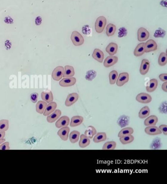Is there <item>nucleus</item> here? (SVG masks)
<instances>
[{
  "label": "nucleus",
  "instance_id": "1",
  "mask_svg": "<svg viewBox=\"0 0 167 184\" xmlns=\"http://www.w3.org/2000/svg\"><path fill=\"white\" fill-rule=\"evenodd\" d=\"M71 39L74 45L75 46H80L84 44V38L77 31H74L72 32L71 36Z\"/></svg>",
  "mask_w": 167,
  "mask_h": 184
},
{
  "label": "nucleus",
  "instance_id": "2",
  "mask_svg": "<svg viewBox=\"0 0 167 184\" xmlns=\"http://www.w3.org/2000/svg\"><path fill=\"white\" fill-rule=\"evenodd\" d=\"M106 18L104 16H99L97 18L95 22V30L97 33L103 32L106 24Z\"/></svg>",
  "mask_w": 167,
  "mask_h": 184
},
{
  "label": "nucleus",
  "instance_id": "3",
  "mask_svg": "<svg viewBox=\"0 0 167 184\" xmlns=\"http://www.w3.org/2000/svg\"><path fill=\"white\" fill-rule=\"evenodd\" d=\"M64 69L62 66H58L54 69L52 72V78L55 81H58L61 80L63 76Z\"/></svg>",
  "mask_w": 167,
  "mask_h": 184
},
{
  "label": "nucleus",
  "instance_id": "4",
  "mask_svg": "<svg viewBox=\"0 0 167 184\" xmlns=\"http://www.w3.org/2000/svg\"><path fill=\"white\" fill-rule=\"evenodd\" d=\"M136 100L140 103L148 104L152 102V97L149 94L142 92L137 95Z\"/></svg>",
  "mask_w": 167,
  "mask_h": 184
},
{
  "label": "nucleus",
  "instance_id": "5",
  "mask_svg": "<svg viewBox=\"0 0 167 184\" xmlns=\"http://www.w3.org/2000/svg\"><path fill=\"white\" fill-rule=\"evenodd\" d=\"M129 81V74L127 72H123L118 77L116 85L118 87H122Z\"/></svg>",
  "mask_w": 167,
  "mask_h": 184
},
{
  "label": "nucleus",
  "instance_id": "6",
  "mask_svg": "<svg viewBox=\"0 0 167 184\" xmlns=\"http://www.w3.org/2000/svg\"><path fill=\"white\" fill-rule=\"evenodd\" d=\"M157 49V45L154 40H149L145 43L144 50L145 52L149 53L152 51H155Z\"/></svg>",
  "mask_w": 167,
  "mask_h": 184
},
{
  "label": "nucleus",
  "instance_id": "7",
  "mask_svg": "<svg viewBox=\"0 0 167 184\" xmlns=\"http://www.w3.org/2000/svg\"><path fill=\"white\" fill-rule=\"evenodd\" d=\"M77 80L74 77H65L60 81L59 84L61 87H71L76 84Z\"/></svg>",
  "mask_w": 167,
  "mask_h": 184
},
{
  "label": "nucleus",
  "instance_id": "8",
  "mask_svg": "<svg viewBox=\"0 0 167 184\" xmlns=\"http://www.w3.org/2000/svg\"><path fill=\"white\" fill-rule=\"evenodd\" d=\"M138 40L140 42H144L148 40L149 37V32L144 28H139L137 32Z\"/></svg>",
  "mask_w": 167,
  "mask_h": 184
},
{
  "label": "nucleus",
  "instance_id": "9",
  "mask_svg": "<svg viewBox=\"0 0 167 184\" xmlns=\"http://www.w3.org/2000/svg\"><path fill=\"white\" fill-rule=\"evenodd\" d=\"M79 98V95L77 93L69 94L65 101V104L66 107H70L77 102Z\"/></svg>",
  "mask_w": 167,
  "mask_h": 184
},
{
  "label": "nucleus",
  "instance_id": "10",
  "mask_svg": "<svg viewBox=\"0 0 167 184\" xmlns=\"http://www.w3.org/2000/svg\"><path fill=\"white\" fill-rule=\"evenodd\" d=\"M150 67V63L148 59L143 60L141 63V66L140 67V73L142 75H145L148 73Z\"/></svg>",
  "mask_w": 167,
  "mask_h": 184
},
{
  "label": "nucleus",
  "instance_id": "11",
  "mask_svg": "<svg viewBox=\"0 0 167 184\" xmlns=\"http://www.w3.org/2000/svg\"><path fill=\"white\" fill-rule=\"evenodd\" d=\"M70 132V128L68 126H64L58 131L57 135L60 136L63 141H66L69 137V133Z\"/></svg>",
  "mask_w": 167,
  "mask_h": 184
},
{
  "label": "nucleus",
  "instance_id": "12",
  "mask_svg": "<svg viewBox=\"0 0 167 184\" xmlns=\"http://www.w3.org/2000/svg\"><path fill=\"white\" fill-rule=\"evenodd\" d=\"M145 133L149 135H156L161 134L162 132L159 128L155 126H147L145 129Z\"/></svg>",
  "mask_w": 167,
  "mask_h": 184
},
{
  "label": "nucleus",
  "instance_id": "13",
  "mask_svg": "<svg viewBox=\"0 0 167 184\" xmlns=\"http://www.w3.org/2000/svg\"><path fill=\"white\" fill-rule=\"evenodd\" d=\"M70 122L69 117L67 116H63L60 117L55 123V126L57 128H62L64 126H68Z\"/></svg>",
  "mask_w": 167,
  "mask_h": 184
},
{
  "label": "nucleus",
  "instance_id": "14",
  "mask_svg": "<svg viewBox=\"0 0 167 184\" xmlns=\"http://www.w3.org/2000/svg\"><path fill=\"white\" fill-rule=\"evenodd\" d=\"M118 61V58L115 56H109L104 60V66L105 67H109L116 64Z\"/></svg>",
  "mask_w": 167,
  "mask_h": 184
},
{
  "label": "nucleus",
  "instance_id": "15",
  "mask_svg": "<svg viewBox=\"0 0 167 184\" xmlns=\"http://www.w3.org/2000/svg\"><path fill=\"white\" fill-rule=\"evenodd\" d=\"M92 57L99 63H102L104 59V53L101 50L96 48L92 54Z\"/></svg>",
  "mask_w": 167,
  "mask_h": 184
},
{
  "label": "nucleus",
  "instance_id": "16",
  "mask_svg": "<svg viewBox=\"0 0 167 184\" xmlns=\"http://www.w3.org/2000/svg\"><path fill=\"white\" fill-rule=\"evenodd\" d=\"M61 115V111L60 110H55L51 113V114L50 116H48L47 118V120L48 122L52 123L57 121L58 118H60Z\"/></svg>",
  "mask_w": 167,
  "mask_h": 184
},
{
  "label": "nucleus",
  "instance_id": "17",
  "mask_svg": "<svg viewBox=\"0 0 167 184\" xmlns=\"http://www.w3.org/2000/svg\"><path fill=\"white\" fill-rule=\"evenodd\" d=\"M118 45L116 43H109L108 45L106 47V51L107 53L109 54L110 56H113L117 52Z\"/></svg>",
  "mask_w": 167,
  "mask_h": 184
},
{
  "label": "nucleus",
  "instance_id": "18",
  "mask_svg": "<svg viewBox=\"0 0 167 184\" xmlns=\"http://www.w3.org/2000/svg\"><path fill=\"white\" fill-rule=\"evenodd\" d=\"M57 104L55 102H51L46 106L44 113V116L49 115L57 109Z\"/></svg>",
  "mask_w": 167,
  "mask_h": 184
},
{
  "label": "nucleus",
  "instance_id": "19",
  "mask_svg": "<svg viewBox=\"0 0 167 184\" xmlns=\"http://www.w3.org/2000/svg\"><path fill=\"white\" fill-rule=\"evenodd\" d=\"M84 118L81 116H75L72 117L70 122V126L71 127H75L79 126L82 123Z\"/></svg>",
  "mask_w": 167,
  "mask_h": 184
},
{
  "label": "nucleus",
  "instance_id": "20",
  "mask_svg": "<svg viewBox=\"0 0 167 184\" xmlns=\"http://www.w3.org/2000/svg\"><path fill=\"white\" fill-rule=\"evenodd\" d=\"M158 86V81L156 79H152L149 82L146 87V90L148 92H153L156 90Z\"/></svg>",
  "mask_w": 167,
  "mask_h": 184
},
{
  "label": "nucleus",
  "instance_id": "21",
  "mask_svg": "<svg viewBox=\"0 0 167 184\" xmlns=\"http://www.w3.org/2000/svg\"><path fill=\"white\" fill-rule=\"evenodd\" d=\"M158 121V119L156 116H150L145 120L144 121V125L146 126H155L157 123Z\"/></svg>",
  "mask_w": 167,
  "mask_h": 184
},
{
  "label": "nucleus",
  "instance_id": "22",
  "mask_svg": "<svg viewBox=\"0 0 167 184\" xmlns=\"http://www.w3.org/2000/svg\"><path fill=\"white\" fill-rule=\"evenodd\" d=\"M90 144V140L88 137L85 135L82 134L80 137V141L79 142V146L81 148H85L89 146Z\"/></svg>",
  "mask_w": 167,
  "mask_h": 184
},
{
  "label": "nucleus",
  "instance_id": "23",
  "mask_svg": "<svg viewBox=\"0 0 167 184\" xmlns=\"http://www.w3.org/2000/svg\"><path fill=\"white\" fill-rule=\"evenodd\" d=\"M145 43H142L137 45L134 51V55L136 57H140L145 53L144 50Z\"/></svg>",
  "mask_w": 167,
  "mask_h": 184
},
{
  "label": "nucleus",
  "instance_id": "24",
  "mask_svg": "<svg viewBox=\"0 0 167 184\" xmlns=\"http://www.w3.org/2000/svg\"><path fill=\"white\" fill-rule=\"evenodd\" d=\"M75 75V70L73 66H66L64 69V72L63 77H73Z\"/></svg>",
  "mask_w": 167,
  "mask_h": 184
},
{
  "label": "nucleus",
  "instance_id": "25",
  "mask_svg": "<svg viewBox=\"0 0 167 184\" xmlns=\"http://www.w3.org/2000/svg\"><path fill=\"white\" fill-rule=\"evenodd\" d=\"M107 139L106 133L105 132H98L94 136L93 141L96 143L104 141Z\"/></svg>",
  "mask_w": 167,
  "mask_h": 184
},
{
  "label": "nucleus",
  "instance_id": "26",
  "mask_svg": "<svg viewBox=\"0 0 167 184\" xmlns=\"http://www.w3.org/2000/svg\"><path fill=\"white\" fill-rule=\"evenodd\" d=\"M47 102L43 101H39L36 105V110L39 114H43L47 106Z\"/></svg>",
  "mask_w": 167,
  "mask_h": 184
},
{
  "label": "nucleus",
  "instance_id": "27",
  "mask_svg": "<svg viewBox=\"0 0 167 184\" xmlns=\"http://www.w3.org/2000/svg\"><path fill=\"white\" fill-rule=\"evenodd\" d=\"M97 133V131L94 126H88L87 130L84 132V134L88 137L89 139H92Z\"/></svg>",
  "mask_w": 167,
  "mask_h": 184
},
{
  "label": "nucleus",
  "instance_id": "28",
  "mask_svg": "<svg viewBox=\"0 0 167 184\" xmlns=\"http://www.w3.org/2000/svg\"><path fill=\"white\" fill-rule=\"evenodd\" d=\"M42 99L47 103L53 102L54 96L51 91L49 92H42L41 93Z\"/></svg>",
  "mask_w": 167,
  "mask_h": 184
},
{
  "label": "nucleus",
  "instance_id": "29",
  "mask_svg": "<svg viewBox=\"0 0 167 184\" xmlns=\"http://www.w3.org/2000/svg\"><path fill=\"white\" fill-rule=\"evenodd\" d=\"M79 136H80V132L78 131H73L70 134L69 140L71 143L75 144L79 141Z\"/></svg>",
  "mask_w": 167,
  "mask_h": 184
},
{
  "label": "nucleus",
  "instance_id": "30",
  "mask_svg": "<svg viewBox=\"0 0 167 184\" xmlns=\"http://www.w3.org/2000/svg\"><path fill=\"white\" fill-rule=\"evenodd\" d=\"M134 140V136L132 134L121 136L120 137V141L123 145H127L132 142Z\"/></svg>",
  "mask_w": 167,
  "mask_h": 184
},
{
  "label": "nucleus",
  "instance_id": "31",
  "mask_svg": "<svg viewBox=\"0 0 167 184\" xmlns=\"http://www.w3.org/2000/svg\"><path fill=\"white\" fill-rule=\"evenodd\" d=\"M150 113V110L148 106H145L143 107L139 112V117L140 119H144L149 116Z\"/></svg>",
  "mask_w": 167,
  "mask_h": 184
},
{
  "label": "nucleus",
  "instance_id": "32",
  "mask_svg": "<svg viewBox=\"0 0 167 184\" xmlns=\"http://www.w3.org/2000/svg\"><path fill=\"white\" fill-rule=\"evenodd\" d=\"M134 132V130L132 128L130 127L124 128L121 129V131L118 133V137H121V136H126L128 135L132 134Z\"/></svg>",
  "mask_w": 167,
  "mask_h": 184
},
{
  "label": "nucleus",
  "instance_id": "33",
  "mask_svg": "<svg viewBox=\"0 0 167 184\" xmlns=\"http://www.w3.org/2000/svg\"><path fill=\"white\" fill-rule=\"evenodd\" d=\"M116 26L112 23H109L106 27V35L108 37L112 36L114 34L116 31Z\"/></svg>",
  "mask_w": 167,
  "mask_h": 184
},
{
  "label": "nucleus",
  "instance_id": "34",
  "mask_svg": "<svg viewBox=\"0 0 167 184\" xmlns=\"http://www.w3.org/2000/svg\"><path fill=\"white\" fill-rule=\"evenodd\" d=\"M158 63L159 66H164L167 63V55L165 52H161L159 55Z\"/></svg>",
  "mask_w": 167,
  "mask_h": 184
},
{
  "label": "nucleus",
  "instance_id": "35",
  "mask_svg": "<svg viewBox=\"0 0 167 184\" xmlns=\"http://www.w3.org/2000/svg\"><path fill=\"white\" fill-rule=\"evenodd\" d=\"M118 77V73L116 70H113L109 73V83L110 85H114L116 82L117 79Z\"/></svg>",
  "mask_w": 167,
  "mask_h": 184
},
{
  "label": "nucleus",
  "instance_id": "36",
  "mask_svg": "<svg viewBox=\"0 0 167 184\" xmlns=\"http://www.w3.org/2000/svg\"><path fill=\"white\" fill-rule=\"evenodd\" d=\"M116 143L114 141L107 142L102 147L103 150H113L116 147Z\"/></svg>",
  "mask_w": 167,
  "mask_h": 184
},
{
  "label": "nucleus",
  "instance_id": "37",
  "mask_svg": "<svg viewBox=\"0 0 167 184\" xmlns=\"http://www.w3.org/2000/svg\"><path fill=\"white\" fill-rule=\"evenodd\" d=\"M9 128V121L7 120H1L0 121V131H6Z\"/></svg>",
  "mask_w": 167,
  "mask_h": 184
},
{
  "label": "nucleus",
  "instance_id": "38",
  "mask_svg": "<svg viewBox=\"0 0 167 184\" xmlns=\"http://www.w3.org/2000/svg\"><path fill=\"white\" fill-rule=\"evenodd\" d=\"M38 94L36 92L32 93L30 95V100L33 103H35L38 101Z\"/></svg>",
  "mask_w": 167,
  "mask_h": 184
},
{
  "label": "nucleus",
  "instance_id": "39",
  "mask_svg": "<svg viewBox=\"0 0 167 184\" xmlns=\"http://www.w3.org/2000/svg\"><path fill=\"white\" fill-rule=\"evenodd\" d=\"M10 143L8 142H5L4 144H1L0 146V150H10V147H9Z\"/></svg>",
  "mask_w": 167,
  "mask_h": 184
},
{
  "label": "nucleus",
  "instance_id": "40",
  "mask_svg": "<svg viewBox=\"0 0 167 184\" xmlns=\"http://www.w3.org/2000/svg\"><path fill=\"white\" fill-rule=\"evenodd\" d=\"M159 129L165 135H167V126L166 125H160Z\"/></svg>",
  "mask_w": 167,
  "mask_h": 184
},
{
  "label": "nucleus",
  "instance_id": "41",
  "mask_svg": "<svg viewBox=\"0 0 167 184\" xmlns=\"http://www.w3.org/2000/svg\"><path fill=\"white\" fill-rule=\"evenodd\" d=\"M159 78L161 81L163 82L167 81V73H163L159 75Z\"/></svg>",
  "mask_w": 167,
  "mask_h": 184
},
{
  "label": "nucleus",
  "instance_id": "42",
  "mask_svg": "<svg viewBox=\"0 0 167 184\" xmlns=\"http://www.w3.org/2000/svg\"><path fill=\"white\" fill-rule=\"evenodd\" d=\"M167 82H165L162 85V89L163 91H164L165 92H167Z\"/></svg>",
  "mask_w": 167,
  "mask_h": 184
},
{
  "label": "nucleus",
  "instance_id": "43",
  "mask_svg": "<svg viewBox=\"0 0 167 184\" xmlns=\"http://www.w3.org/2000/svg\"><path fill=\"white\" fill-rule=\"evenodd\" d=\"M6 135L5 131H0V140L1 139H4Z\"/></svg>",
  "mask_w": 167,
  "mask_h": 184
},
{
  "label": "nucleus",
  "instance_id": "44",
  "mask_svg": "<svg viewBox=\"0 0 167 184\" xmlns=\"http://www.w3.org/2000/svg\"><path fill=\"white\" fill-rule=\"evenodd\" d=\"M5 141H6V140L4 139H1V140H0V145H1L2 143H4Z\"/></svg>",
  "mask_w": 167,
  "mask_h": 184
}]
</instances>
